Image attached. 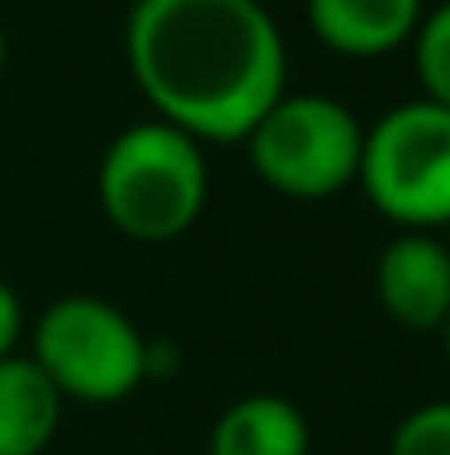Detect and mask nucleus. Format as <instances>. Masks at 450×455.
Instances as JSON below:
<instances>
[{"label":"nucleus","mask_w":450,"mask_h":455,"mask_svg":"<svg viewBox=\"0 0 450 455\" xmlns=\"http://www.w3.org/2000/svg\"><path fill=\"white\" fill-rule=\"evenodd\" d=\"M4 62H9V36H4V27H0V76H4Z\"/></svg>","instance_id":"ddd939ff"},{"label":"nucleus","mask_w":450,"mask_h":455,"mask_svg":"<svg viewBox=\"0 0 450 455\" xmlns=\"http://www.w3.org/2000/svg\"><path fill=\"white\" fill-rule=\"evenodd\" d=\"M98 199L111 226L138 243L181 239L208 204V155L190 133L138 120L98 164Z\"/></svg>","instance_id":"f03ea898"},{"label":"nucleus","mask_w":450,"mask_h":455,"mask_svg":"<svg viewBox=\"0 0 450 455\" xmlns=\"http://www.w3.org/2000/svg\"><path fill=\"white\" fill-rule=\"evenodd\" d=\"M442 345H446V354H450V318L442 323Z\"/></svg>","instance_id":"4468645a"},{"label":"nucleus","mask_w":450,"mask_h":455,"mask_svg":"<svg viewBox=\"0 0 450 455\" xmlns=\"http://www.w3.org/2000/svg\"><path fill=\"white\" fill-rule=\"evenodd\" d=\"M362 120L327 93H283L243 138L252 172L288 199H331L358 181Z\"/></svg>","instance_id":"39448f33"},{"label":"nucleus","mask_w":450,"mask_h":455,"mask_svg":"<svg viewBox=\"0 0 450 455\" xmlns=\"http://www.w3.org/2000/svg\"><path fill=\"white\" fill-rule=\"evenodd\" d=\"M313 36L340 58H384L415 40L424 0H304Z\"/></svg>","instance_id":"0eeeda50"},{"label":"nucleus","mask_w":450,"mask_h":455,"mask_svg":"<svg viewBox=\"0 0 450 455\" xmlns=\"http://www.w3.org/2000/svg\"><path fill=\"white\" fill-rule=\"evenodd\" d=\"M62 425V394L31 354L0 358V455H44Z\"/></svg>","instance_id":"1a4fd4ad"},{"label":"nucleus","mask_w":450,"mask_h":455,"mask_svg":"<svg viewBox=\"0 0 450 455\" xmlns=\"http://www.w3.org/2000/svg\"><path fill=\"white\" fill-rule=\"evenodd\" d=\"M18 336H22V301H18V292L0 279V358L18 354Z\"/></svg>","instance_id":"f8f14e48"},{"label":"nucleus","mask_w":450,"mask_h":455,"mask_svg":"<svg viewBox=\"0 0 450 455\" xmlns=\"http://www.w3.org/2000/svg\"><path fill=\"white\" fill-rule=\"evenodd\" d=\"M375 297L407 331H442L450 318V248L433 230H402L375 261Z\"/></svg>","instance_id":"423d86ee"},{"label":"nucleus","mask_w":450,"mask_h":455,"mask_svg":"<svg viewBox=\"0 0 450 455\" xmlns=\"http://www.w3.org/2000/svg\"><path fill=\"white\" fill-rule=\"evenodd\" d=\"M31 363L62 403L111 407L150 380V340L120 305L75 292L58 297L31 327Z\"/></svg>","instance_id":"7ed1b4c3"},{"label":"nucleus","mask_w":450,"mask_h":455,"mask_svg":"<svg viewBox=\"0 0 450 455\" xmlns=\"http://www.w3.org/2000/svg\"><path fill=\"white\" fill-rule=\"evenodd\" d=\"M208 455H309V420L283 394H243L217 416Z\"/></svg>","instance_id":"6e6552de"},{"label":"nucleus","mask_w":450,"mask_h":455,"mask_svg":"<svg viewBox=\"0 0 450 455\" xmlns=\"http://www.w3.org/2000/svg\"><path fill=\"white\" fill-rule=\"evenodd\" d=\"M358 186L398 230L450 226V107L429 98L389 107L362 138Z\"/></svg>","instance_id":"20e7f679"},{"label":"nucleus","mask_w":450,"mask_h":455,"mask_svg":"<svg viewBox=\"0 0 450 455\" xmlns=\"http://www.w3.org/2000/svg\"><path fill=\"white\" fill-rule=\"evenodd\" d=\"M411 49H415L424 98L438 107H450V0H442L438 9H424Z\"/></svg>","instance_id":"9d476101"},{"label":"nucleus","mask_w":450,"mask_h":455,"mask_svg":"<svg viewBox=\"0 0 450 455\" xmlns=\"http://www.w3.org/2000/svg\"><path fill=\"white\" fill-rule=\"evenodd\" d=\"M133 84L154 120L194 142H243L288 93V40L261 0H133Z\"/></svg>","instance_id":"f257e3e1"},{"label":"nucleus","mask_w":450,"mask_h":455,"mask_svg":"<svg viewBox=\"0 0 450 455\" xmlns=\"http://www.w3.org/2000/svg\"><path fill=\"white\" fill-rule=\"evenodd\" d=\"M389 455H450V398L407 411L389 438Z\"/></svg>","instance_id":"9b49d317"}]
</instances>
